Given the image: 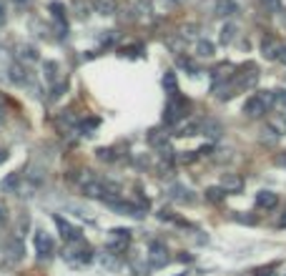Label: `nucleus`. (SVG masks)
Returning a JSON list of instances; mask_svg holds the SVG:
<instances>
[{
    "label": "nucleus",
    "instance_id": "1",
    "mask_svg": "<svg viewBox=\"0 0 286 276\" xmlns=\"http://www.w3.org/2000/svg\"><path fill=\"white\" fill-rule=\"evenodd\" d=\"M258 83V68L246 63L241 66V73H236V88H254Z\"/></svg>",
    "mask_w": 286,
    "mask_h": 276
},
{
    "label": "nucleus",
    "instance_id": "2",
    "mask_svg": "<svg viewBox=\"0 0 286 276\" xmlns=\"http://www.w3.org/2000/svg\"><path fill=\"white\" fill-rule=\"evenodd\" d=\"M33 246H36V253H38L40 258H48V256L53 253V238H50L43 228H38V231L33 233Z\"/></svg>",
    "mask_w": 286,
    "mask_h": 276
},
{
    "label": "nucleus",
    "instance_id": "3",
    "mask_svg": "<svg viewBox=\"0 0 286 276\" xmlns=\"http://www.w3.org/2000/svg\"><path fill=\"white\" fill-rule=\"evenodd\" d=\"M168 261H171V256H168L166 246H164L161 241H154L151 248H148V263L156 266V268H161V266H166Z\"/></svg>",
    "mask_w": 286,
    "mask_h": 276
},
{
    "label": "nucleus",
    "instance_id": "4",
    "mask_svg": "<svg viewBox=\"0 0 286 276\" xmlns=\"http://www.w3.org/2000/svg\"><path fill=\"white\" fill-rule=\"evenodd\" d=\"M53 221H56V226L60 228V236H63L66 241H76V243H78V241H83L80 228H76L73 223H68L63 216H56V213H53Z\"/></svg>",
    "mask_w": 286,
    "mask_h": 276
},
{
    "label": "nucleus",
    "instance_id": "5",
    "mask_svg": "<svg viewBox=\"0 0 286 276\" xmlns=\"http://www.w3.org/2000/svg\"><path fill=\"white\" fill-rule=\"evenodd\" d=\"M266 108H268V103H266L261 96H251V98L244 103V113H246L248 118H261V116L266 113Z\"/></svg>",
    "mask_w": 286,
    "mask_h": 276
},
{
    "label": "nucleus",
    "instance_id": "6",
    "mask_svg": "<svg viewBox=\"0 0 286 276\" xmlns=\"http://www.w3.org/2000/svg\"><path fill=\"white\" fill-rule=\"evenodd\" d=\"M236 13H238V6L234 0H214V16L228 18V16H236Z\"/></svg>",
    "mask_w": 286,
    "mask_h": 276
},
{
    "label": "nucleus",
    "instance_id": "7",
    "mask_svg": "<svg viewBox=\"0 0 286 276\" xmlns=\"http://www.w3.org/2000/svg\"><path fill=\"white\" fill-rule=\"evenodd\" d=\"M66 258L68 261H80V263H86V261H90L93 258V251L88 248V246H83V241L78 243V248L73 246V248H68L66 251Z\"/></svg>",
    "mask_w": 286,
    "mask_h": 276
},
{
    "label": "nucleus",
    "instance_id": "8",
    "mask_svg": "<svg viewBox=\"0 0 286 276\" xmlns=\"http://www.w3.org/2000/svg\"><path fill=\"white\" fill-rule=\"evenodd\" d=\"M278 51H281V43L276 38H264L261 43V53L266 61H278Z\"/></svg>",
    "mask_w": 286,
    "mask_h": 276
},
{
    "label": "nucleus",
    "instance_id": "9",
    "mask_svg": "<svg viewBox=\"0 0 286 276\" xmlns=\"http://www.w3.org/2000/svg\"><path fill=\"white\" fill-rule=\"evenodd\" d=\"M221 188H224L226 193H236V191L244 188V178L236 176V173H224V178H221Z\"/></svg>",
    "mask_w": 286,
    "mask_h": 276
},
{
    "label": "nucleus",
    "instance_id": "10",
    "mask_svg": "<svg viewBox=\"0 0 286 276\" xmlns=\"http://www.w3.org/2000/svg\"><path fill=\"white\" fill-rule=\"evenodd\" d=\"M276 203H278V196L274 191H258L256 193V206L258 208H276Z\"/></svg>",
    "mask_w": 286,
    "mask_h": 276
},
{
    "label": "nucleus",
    "instance_id": "11",
    "mask_svg": "<svg viewBox=\"0 0 286 276\" xmlns=\"http://www.w3.org/2000/svg\"><path fill=\"white\" fill-rule=\"evenodd\" d=\"M171 198L178 201V203H194L191 191H188L186 186H181V183H174V186H171Z\"/></svg>",
    "mask_w": 286,
    "mask_h": 276
},
{
    "label": "nucleus",
    "instance_id": "12",
    "mask_svg": "<svg viewBox=\"0 0 286 276\" xmlns=\"http://www.w3.org/2000/svg\"><path fill=\"white\" fill-rule=\"evenodd\" d=\"M10 81H13L16 86H26V83L30 81V76L26 73V68H23L20 63H13V66H10Z\"/></svg>",
    "mask_w": 286,
    "mask_h": 276
},
{
    "label": "nucleus",
    "instance_id": "13",
    "mask_svg": "<svg viewBox=\"0 0 286 276\" xmlns=\"http://www.w3.org/2000/svg\"><path fill=\"white\" fill-rule=\"evenodd\" d=\"M93 11L100 13V16H113V13L118 11V3H116V0H96Z\"/></svg>",
    "mask_w": 286,
    "mask_h": 276
},
{
    "label": "nucleus",
    "instance_id": "14",
    "mask_svg": "<svg viewBox=\"0 0 286 276\" xmlns=\"http://www.w3.org/2000/svg\"><path fill=\"white\" fill-rule=\"evenodd\" d=\"M221 131H224V128H221L218 121H214V118H206V121H204V131H201V133H206L208 138H218Z\"/></svg>",
    "mask_w": 286,
    "mask_h": 276
},
{
    "label": "nucleus",
    "instance_id": "15",
    "mask_svg": "<svg viewBox=\"0 0 286 276\" xmlns=\"http://www.w3.org/2000/svg\"><path fill=\"white\" fill-rule=\"evenodd\" d=\"M58 71H60V68H58L56 61H46V63H43V76H46L48 83H56V81H58Z\"/></svg>",
    "mask_w": 286,
    "mask_h": 276
},
{
    "label": "nucleus",
    "instance_id": "16",
    "mask_svg": "<svg viewBox=\"0 0 286 276\" xmlns=\"http://www.w3.org/2000/svg\"><path fill=\"white\" fill-rule=\"evenodd\" d=\"M96 181H98V176H96L93 171H80V173H78V178H76V183H78L83 191H86L88 186H93Z\"/></svg>",
    "mask_w": 286,
    "mask_h": 276
},
{
    "label": "nucleus",
    "instance_id": "17",
    "mask_svg": "<svg viewBox=\"0 0 286 276\" xmlns=\"http://www.w3.org/2000/svg\"><path fill=\"white\" fill-rule=\"evenodd\" d=\"M196 56L198 58H211L214 56V43L211 41H196Z\"/></svg>",
    "mask_w": 286,
    "mask_h": 276
},
{
    "label": "nucleus",
    "instance_id": "18",
    "mask_svg": "<svg viewBox=\"0 0 286 276\" xmlns=\"http://www.w3.org/2000/svg\"><path fill=\"white\" fill-rule=\"evenodd\" d=\"M236 33H238V31H236V26H234V23H226V26L221 28V43H224V46H228V43H234V38H236Z\"/></svg>",
    "mask_w": 286,
    "mask_h": 276
},
{
    "label": "nucleus",
    "instance_id": "19",
    "mask_svg": "<svg viewBox=\"0 0 286 276\" xmlns=\"http://www.w3.org/2000/svg\"><path fill=\"white\" fill-rule=\"evenodd\" d=\"M206 198H208L211 203H221V201L226 198V191H224L221 186H211V188H206Z\"/></svg>",
    "mask_w": 286,
    "mask_h": 276
},
{
    "label": "nucleus",
    "instance_id": "20",
    "mask_svg": "<svg viewBox=\"0 0 286 276\" xmlns=\"http://www.w3.org/2000/svg\"><path fill=\"white\" fill-rule=\"evenodd\" d=\"M161 83H164V88H166V91H171V93H178V83H176V73H174V71H166Z\"/></svg>",
    "mask_w": 286,
    "mask_h": 276
},
{
    "label": "nucleus",
    "instance_id": "21",
    "mask_svg": "<svg viewBox=\"0 0 286 276\" xmlns=\"http://www.w3.org/2000/svg\"><path fill=\"white\" fill-rule=\"evenodd\" d=\"M48 11L53 13V18H56L58 23H66V6H63V3H50Z\"/></svg>",
    "mask_w": 286,
    "mask_h": 276
},
{
    "label": "nucleus",
    "instance_id": "22",
    "mask_svg": "<svg viewBox=\"0 0 286 276\" xmlns=\"http://www.w3.org/2000/svg\"><path fill=\"white\" fill-rule=\"evenodd\" d=\"M136 16L138 18H148L151 16V0H138L136 3Z\"/></svg>",
    "mask_w": 286,
    "mask_h": 276
},
{
    "label": "nucleus",
    "instance_id": "23",
    "mask_svg": "<svg viewBox=\"0 0 286 276\" xmlns=\"http://www.w3.org/2000/svg\"><path fill=\"white\" fill-rule=\"evenodd\" d=\"M18 51H20L23 61H38V51L33 46H18Z\"/></svg>",
    "mask_w": 286,
    "mask_h": 276
},
{
    "label": "nucleus",
    "instance_id": "24",
    "mask_svg": "<svg viewBox=\"0 0 286 276\" xmlns=\"http://www.w3.org/2000/svg\"><path fill=\"white\" fill-rule=\"evenodd\" d=\"M18 183H20V176H18V173H10L3 183H0V188H3V191H13Z\"/></svg>",
    "mask_w": 286,
    "mask_h": 276
},
{
    "label": "nucleus",
    "instance_id": "25",
    "mask_svg": "<svg viewBox=\"0 0 286 276\" xmlns=\"http://www.w3.org/2000/svg\"><path fill=\"white\" fill-rule=\"evenodd\" d=\"M148 141H151L156 148H164V146H168V141H166V136H164L161 131H154V133L148 136Z\"/></svg>",
    "mask_w": 286,
    "mask_h": 276
},
{
    "label": "nucleus",
    "instance_id": "26",
    "mask_svg": "<svg viewBox=\"0 0 286 276\" xmlns=\"http://www.w3.org/2000/svg\"><path fill=\"white\" fill-rule=\"evenodd\" d=\"M98 128V118H86V121H80V133H90V131H96Z\"/></svg>",
    "mask_w": 286,
    "mask_h": 276
},
{
    "label": "nucleus",
    "instance_id": "27",
    "mask_svg": "<svg viewBox=\"0 0 286 276\" xmlns=\"http://www.w3.org/2000/svg\"><path fill=\"white\" fill-rule=\"evenodd\" d=\"M274 106H278V108L286 111V91H284V88L274 91Z\"/></svg>",
    "mask_w": 286,
    "mask_h": 276
},
{
    "label": "nucleus",
    "instance_id": "28",
    "mask_svg": "<svg viewBox=\"0 0 286 276\" xmlns=\"http://www.w3.org/2000/svg\"><path fill=\"white\" fill-rule=\"evenodd\" d=\"M261 6H264L268 13H278V11H281V0H261Z\"/></svg>",
    "mask_w": 286,
    "mask_h": 276
},
{
    "label": "nucleus",
    "instance_id": "29",
    "mask_svg": "<svg viewBox=\"0 0 286 276\" xmlns=\"http://www.w3.org/2000/svg\"><path fill=\"white\" fill-rule=\"evenodd\" d=\"M110 233H113V238H118V241H130V231H128V228H113Z\"/></svg>",
    "mask_w": 286,
    "mask_h": 276
},
{
    "label": "nucleus",
    "instance_id": "30",
    "mask_svg": "<svg viewBox=\"0 0 286 276\" xmlns=\"http://www.w3.org/2000/svg\"><path fill=\"white\" fill-rule=\"evenodd\" d=\"M178 66H181L184 71H188V73H198V66H194L188 58H178Z\"/></svg>",
    "mask_w": 286,
    "mask_h": 276
},
{
    "label": "nucleus",
    "instance_id": "31",
    "mask_svg": "<svg viewBox=\"0 0 286 276\" xmlns=\"http://www.w3.org/2000/svg\"><path fill=\"white\" fill-rule=\"evenodd\" d=\"M98 158H100V161H108V163H110V161H116L118 156H116V153H113L110 148H100V151H98Z\"/></svg>",
    "mask_w": 286,
    "mask_h": 276
},
{
    "label": "nucleus",
    "instance_id": "32",
    "mask_svg": "<svg viewBox=\"0 0 286 276\" xmlns=\"http://www.w3.org/2000/svg\"><path fill=\"white\" fill-rule=\"evenodd\" d=\"M98 41H100V46H108V43L116 41V33L113 31H103V36H98Z\"/></svg>",
    "mask_w": 286,
    "mask_h": 276
},
{
    "label": "nucleus",
    "instance_id": "33",
    "mask_svg": "<svg viewBox=\"0 0 286 276\" xmlns=\"http://www.w3.org/2000/svg\"><path fill=\"white\" fill-rule=\"evenodd\" d=\"M8 253H10V258H13V256L20 258V256H23V246H20V241H18V243H10V246H8Z\"/></svg>",
    "mask_w": 286,
    "mask_h": 276
},
{
    "label": "nucleus",
    "instance_id": "34",
    "mask_svg": "<svg viewBox=\"0 0 286 276\" xmlns=\"http://www.w3.org/2000/svg\"><path fill=\"white\" fill-rule=\"evenodd\" d=\"M93 6H86L83 0H78V18H88V11H90Z\"/></svg>",
    "mask_w": 286,
    "mask_h": 276
},
{
    "label": "nucleus",
    "instance_id": "35",
    "mask_svg": "<svg viewBox=\"0 0 286 276\" xmlns=\"http://www.w3.org/2000/svg\"><path fill=\"white\" fill-rule=\"evenodd\" d=\"M234 218H236V221H241V223H256V218H254V216H244V213H236Z\"/></svg>",
    "mask_w": 286,
    "mask_h": 276
},
{
    "label": "nucleus",
    "instance_id": "36",
    "mask_svg": "<svg viewBox=\"0 0 286 276\" xmlns=\"http://www.w3.org/2000/svg\"><path fill=\"white\" fill-rule=\"evenodd\" d=\"M63 91H66V83H60L58 88L53 86V98H60V96H63Z\"/></svg>",
    "mask_w": 286,
    "mask_h": 276
},
{
    "label": "nucleus",
    "instance_id": "37",
    "mask_svg": "<svg viewBox=\"0 0 286 276\" xmlns=\"http://www.w3.org/2000/svg\"><path fill=\"white\" fill-rule=\"evenodd\" d=\"M136 163H138V166H140V168H146V166H148V163H151V161H148V158H146V156H138V158H136Z\"/></svg>",
    "mask_w": 286,
    "mask_h": 276
},
{
    "label": "nucleus",
    "instance_id": "38",
    "mask_svg": "<svg viewBox=\"0 0 286 276\" xmlns=\"http://www.w3.org/2000/svg\"><path fill=\"white\" fill-rule=\"evenodd\" d=\"M278 61L286 66V43H281V51H278Z\"/></svg>",
    "mask_w": 286,
    "mask_h": 276
},
{
    "label": "nucleus",
    "instance_id": "39",
    "mask_svg": "<svg viewBox=\"0 0 286 276\" xmlns=\"http://www.w3.org/2000/svg\"><path fill=\"white\" fill-rule=\"evenodd\" d=\"M6 18H8V16H6V6H3V0H0V26L6 23Z\"/></svg>",
    "mask_w": 286,
    "mask_h": 276
},
{
    "label": "nucleus",
    "instance_id": "40",
    "mask_svg": "<svg viewBox=\"0 0 286 276\" xmlns=\"http://www.w3.org/2000/svg\"><path fill=\"white\" fill-rule=\"evenodd\" d=\"M276 163H278V166H284V168H286V153H281V156H278V158H276Z\"/></svg>",
    "mask_w": 286,
    "mask_h": 276
},
{
    "label": "nucleus",
    "instance_id": "41",
    "mask_svg": "<svg viewBox=\"0 0 286 276\" xmlns=\"http://www.w3.org/2000/svg\"><path fill=\"white\" fill-rule=\"evenodd\" d=\"M256 276H271V268H261V271H256Z\"/></svg>",
    "mask_w": 286,
    "mask_h": 276
},
{
    "label": "nucleus",
    "instance_id": "42",
    "mask_svg": "<svg viewBox=\"0 0 286 276\" xmlns=\"http://www.w3.org/2000/svg\"><path fill=\"white\" fill-rule=\"evenodd\" d=\"M6 218H8V216H6V208L0 206V223H6Z\"/></svg>",
    "mask_w": 286,
    "mask_h": 276
},
{
    "label": "nucleus",
    "instance_id": "43",
    "mask_svg": "<svg viewBox=\"0 0 286 276\" xmlns=\"http://www.w3.org/2000/svg\"><path fill=\"white\" fill-rule=\"evenodd\" d=\"M6 158H8V153H6V151H0V163H3Z\"/></svg>",
    "mask_w": 286,
    "mask_h": 276
},
{
    "label": "nucleus",
    "instance_id": "44",
    "mask_svg": "<svg viewBox=\"0 0 286 276\" xmlns=\"http://www.w3.org/2000/svg\"><path fill=\"white\" fill-rule=\"evenodd\" d=\"M13 3H18V6H26V3H28V0H13Z\"/></svg>",
    "mask_w": 286,
    "mask_h": 276
},
{
    "label": "nucleus",
    "instance_id": "45",
    "mask_svg": "<svg viewBox=\"0 0 286 276\" xmlns=\"http://www.w3.org/2000/svg\"><path fill=\"white\" fill-rule=\"evenodd\" d=\"M278 226H286V216H281V221H278Z\"/></svg>",
    "mask_w": 286,
    "mask_h": 276
},
{
    "label": "nucleus",
    "instance_id": "46",
    "mask_svg": "<svg viewBox=\"0 0 286 276\" xmlns=\"http://www.w3.org/2000/svg\"><path fill=\"white\" fill-rule=\"evenodd\" d=\"M168 3H184V0H168Z\"/></svg>",
    "mask_w": 286,
    "mask_h": 276
}]
</instances>
